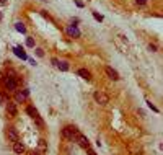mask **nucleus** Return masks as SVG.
Returning <instances> with one entry per match:
<instances>
[{
    "mask_svg": "<svg viewBox=\"0 0 163 155\" xmlns=\"http://www.w3.org/2000/svg\"><path fill=\"white\" fill-rule=\"evenodd\" d=\"M2 85H3V88H5L7 91H16V80L15 77H8L7 75L5 79H2Z\"/></svg>",
    "mask_w": 163,
    "mask_h": 155,
    "instance_id": "f257e3e1",
    "label": "nucleus"
},
{
    "mask_svg": "<svg viewBox=\"0 0 163 155\" xmlns=\"http://www.w3.org/2000/svg\"><path fill=\"white\" fill-rule=\"evenodd\" d=\"M77 134H78V131H77L75 126H65V127L62 129V137L67 139V140H73Z\"/></svg>",
    "mask_w": 163,
    "mask_h": 155,
    "instance_id": "f03ea898",
    "label": "nucleus"
},
{
    "mask_svg": "<svg viewBox=\"0 0 163 155\" xmlns=\"http://www.w3.org/2000/svg\"><path fill=\"white\" fill-rule=\"evenodd\" d=\"M127 150H129V154H131V155H142L143 154L142 145L139 144V142H132V144H129Z\"/></svg>",
    "mask_w": 163,
    "mask_h": 155,
    "instance_id": "7ed1b4c3",
    "label": "nucleus"
},
{
    "mask_svg": "<svg viewBox=\"0 0 163 155\" xmlns=\"http://www.w3.org/2000/svg\"><path fill=\"white\" fill-rule=\"evenodd\" d=\"M93 98H95V101L100 103V105H106V103H109V96H108L106 93H103V91H95Z\"/></svg>",
    "mask_w": 163,
    "mask_h": 155,
    "instance_id": "20e7f679",
    "label": "nucleus"
},
{
    "mask_svg": "<svg viewBox=\"0 0 163 155\" xmlns=\"http://www.w3.org/2000/svg\"><path fill=\"white\" fill-rule=\"evenodd\" d=\"M77 142V144L80 145V147H83V149L87 150V149H90V142H88V139L87 137H85V135L83 134H80V132H78V134L75 135V139H73Z\"/></svg>",
    "mask_w": 163,
    "mask_h": 155,
    "instance_id": "39448f33",
    "label": "nucleus"
},
{
    "mask_svg": "<svg viewBox=\"0 0 163 155\" xmlns=\"http://www.w3.org/2000/svg\"><path fill=\"white\" fill-rule=\"evenodd\" d=\"M30 96V90H18L15 93V101L16 103H25Z\"/></svg>",
    "mask_w": 163,
    "mask_h": 155,
    "instance_id": "423d86ee",
    "label": "nucleus"
},
{
    "mask_svg": "<svg viewBox=\"0 0 163 155\" xmlns=\"http://www.w3.org/2000/svg\"><path fill=\"white\" fill-rule=\"evenodd\" d=\"M7 139L10 140V142H18L20 140V135H18L15 127H8L7 129Z\"/></svg>",
    "mask_w": 163,
    "mask_h": 155,
    "instance_id": "0eeeda50",
    "label": "nucleus"
},
{
    "mask_svg": "<svg viewBox=\"0 0 163 155\" xmlns=\"http://www.w3.org/2000/svg\"><path fill=\"white\" fill-rule=\"evenodd\" d=\"M5 110H7V114L10 116V118H15L16 113H18V110H16V105H15V103H10V101L5 105Z\"/></svg>",
    "mask_w": 163,
    "mask_h": 155,
    "instance_id": "6e6552de",
    "label": "nucleus"
},
{
    "mask_svg": "<svg viewBox=\"0 0 163 155\" xmlns=\"http://www.w3.org/2000/svg\"><path fill=\"white\" fill-rule=\"evenodd\" d=\"M67 35L70 38H80V30L75 25H69L67 26Z\"/></svg>",
    "mask_w": 163,
    "mask_h": 155,
    "instance_id": "1a4fd4ad",
    "label": "nucleus"
},
{
    "mask_svg": "<svg viewBox=\"0 0 163 155\" xmlns=\"http://www.w3.org/2000/svg\"><path fill=\"white\" fill-rule=\"evenodd\" d=\"M106 74H108V77L111 79V80H119V74H117L116 70L112 69V67H106Z\"/></svg>",
    "mask_w": 163,
    "mask_h": 155,
    "instance_id": "9d476101",
    "label": "nucleus"
},
{
    "mask_svg": "<svg viewBox=\"0 0 163 155\" xmlns=\"http://www.w3.org/2000/svg\"><path fill=\"white\" fill-rule=\"evenodd\" d=\"M13 152L18 154V155H21L23 152H25V145L21 144L20 140H18V142H13Z\"/></svg>",
    "mask_w": 163,
    "mask_h": 155,
    "instance_id": "9b49d317",
    "label": "nucleus"
},
{
    "mask_svg": "<svg viewBox=\"0 0 163 155\" xmlns=\"http://www.w3.org/2000/svg\"><path fill=\"white\" fill-rule=\"evenodd\" d=\"M13 51H15V54L18 56V57H21L23 60H26V59H28V56H26V52L23 51V47H21V46H16V47H15Z\"/></svg>",
    "mask_w": 163,
    "mask_h": 155,
    "instance_id": "f8f14e48",
    "label": "nucleus"
},
{
    "mask_svg": "<svg viewBox=\"0 0 163 155\" xmlns=\"http://www.w3.org/2000/svg\"><path fill=\"white\" fill-rule=\"evenodd\" d=\"M26 113L33 118V119H36V118H39V113H38V110H36L34 106H28L26 108Z\"/></svg>",
    "mask_w": 163,
    "mask_h": 155,
    "instance_id": "ddd939ff",
    "label": "nucleus"
},
{
    "mask_svg": "<svg viewBox=\"0 0 163 155\" xmlns=\"http://www.w3.org/2000/svg\"><path fill=\"white\" fill-rule=\"evenodd\" d=\"M78 75H80L82 79H85V80H90V79H92V75H90V72H88L87 69H78Z\"/></svg>",
    "mask_w": 163,
    "mask_h": 155,
    "instance_id": "4468645a",
    "label": "nucleus"
},
{
    "mask_svg": "<svg viewBox=\"0 0 163 155\" xmlns=\"http://www.w3.org/2000/svg\"><path fill=\"white\" fill-rule=\"evenodd\" d=\"M57 67H59L61 70H64V72H67V70H69V62L62 60V62H59V64H57Z\"/></svg>",
    "mask_w": 163,
    "mask_h": 155,
    "instance_id": "2eb2a0df",
    "label": "nucleus"
},
{
    "mask_svg": "<svg viewBox=\"0 0 163 155\" xmlns=\"http://www.w3.org/2000/svg\"><path fill=\"white\" fill-rule=\"evenodd\" d=\"M15 28L18 31H20V33H26V28H25V25H23V23H21V21H18V23H15Z\"/></svg>",
    "mask_w": 163,
    "mask_h": 155,
    "instance_id": "dca6fc26",
    "label": "nucleus"
},
{
    "mask_svg": "<svg viewBox=\"0 0 163 155\" xmlns=\"http://www.w3.org/2000/svg\"><path fill=\"white\" fill-rule=\"evenodd\" d=\"M26 46L28 47H34V39L33 38H26Z\"/></svg>",
    "mask_w": 163,
    "mask_h": 155,
    "instance_id": "f3484780",
    "label": "nucleus"
},
{
    "mask_svg": "<svg viewBox=\"0 0 163 155\" xmlns=\"http://www.w3.org/2000/svg\"><path fill=\"white\" fill-rule=\"evenodd\" d=\"M39 149L42 150V152H44V150L47 149V147H46V140H42V139L39 140Z\"/></svg>",
    "mask_w": 163,
    "mask_h": 155,
    "instance_id": "a211bd4d",
    "label": "nucleus"
},
{
    "mask_svg": "<svg viewBox=\"0 0 163 155\" xmlns=\"http://www.w3.org/2000/svg\"><path fill=\"white\" fill-rule=\"evenodd\" d=\"M93 16H95V20H98V21H103V16H101V15H98L96 12H93Z\"/></svg>",
    "mask_w": 163,
    "mask_h": 155,
    "instance_id": "6ab92c4d",
    "label": "nucleus"
},
{
    "mask_svg": "<svg viewBox=\"0 0 163 155\" xmlns=\"http://www.w3.org/2000/svg\"><path fill=\"white\" fill-rule=\"evenodd\" d=\"M36 56H39V57H42V56H44V51L41 49V47H38V49H36Z\"/></svg>",
    "mask_w": 163,
    "mask_h": 155,
    "instance_id": "aec40b11",
    "label": "nucleus"
},
{
    "mask_svg": "<svg viewBox=\"0 0 163 155\" xmlns=\"http://www.w3.org/2000/svg\"><path fill=\"white\" fill-rule=\"evenodd\" d=\"M0 103H3V105H7V103H8V101H7V98L2 95V93H0Z\"/></svg>",
    "mask_w": 163,
    "mask_h": 155,
    "instance_id": "412c9836",
    "label": "nucleus"
},
{
    "mask_svg": "<svg viewBox=\"0 0 163 155\" xmlns=\"http://www.w3.org/2000/svg\"><path fill=\"white\" fill-rule=\"evenodd\" d=\"M147 105H148V108H152L153 111H157V113H158V108H157V106H153L152 103H150V101H147Z\"/></svg>",
    "mask_w": 163,
    "mask_h": 155,
    "instance_id": "4be33fe9",
    "label": "nucleus"
},
{
    "mask_svg": "<svg viewBox=\"0 0 163 155\" xmlns=\"http://www.w3.org/2000/svg\"><path fill=\"white\" fill-rule=\"evenodd\" d=\"M135 3H137V5H145L147 0H135Z\"/></svg>",
    "mask_w": 163,
    "mask_h": 155,
    "instance_id": "5701e85b",
    "label": "nucleus"
},
{
    "mask_svg": "<svg viewBox=\"0 0 163 155\" xmlns=\"http://www.w3.org/2000/svg\"><path fill=\"white\" fill-rule=\"evenodd\" d=\"M148 49L152 51V52H155V51H157V46H155V44H150V46H148Z\"/></svg>",
    "mask_w": 163,
    "mask_h": 155,
    "instance_id": "b1692460",
    "label": "nucleus"
},
{
    "mask_svg": "<svg viewBox=\"0 0 163 155\" xmlns=\"http://www.w3.org/2000/svg\"><path fill=\"white\" fill-rule=\"evenodd\" d=\"M87 150H88V154H90V155H96V154H95V150H93L92 147H90V149H87Z\"/></svg>",
    "mask_w": 163,
    "mask_h": 155,
    "instance_id": "393cba45",
    "label": "nucleus"
},
{
    "mask_svg": "<svg viewBox=\"0 0 163 155\" xmlns=\"http://www.w3.org/2000/svg\"><path fill=\"white\" fill-rule=\"evenodd\" d=\"M30 155H41V154H39V152H38V150H33V152H31Z\"/></svg>",
    "mask_w": 163,
    "mask_h": 155,
    "instance_id": "a878e982",
    "label": "nucleus"
},
{
    "mask_svg": "<svg viewBox=\"0 0 163 155\" xmlns=\"http://www.w3.org/2000/svg\"><path fill=\"white\" fill-rule=\"evenodd\" d=\"M5 3V0H0V5H3Z\"/></svg>",
    "mask_w": 163,
    "mask_h": 155,
    "instance_id": "bb28decb",
    "label": "nucleus"
},
{
    "mask_svg": "<svg viewBox=\"0 0 163 155\" xmlns=\"http://www.w3.org/2000/svg\"><path fill=\"white\" fill-rule=\"evenodd\" d=\"M0 20H2V13H0Z\"/></svg>",
    "mask_w": 163,
    "mask_h": 155,
    "instance_id": "cd10ccee",
    "label": "nucleus"
}]
</instances>
